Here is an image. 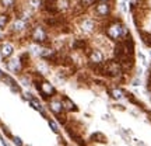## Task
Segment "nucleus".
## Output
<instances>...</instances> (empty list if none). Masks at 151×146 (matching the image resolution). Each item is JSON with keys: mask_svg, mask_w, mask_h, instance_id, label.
Instances as JSON below:
<instances>
[{"mask_svg": "<svg viewBox=\"0 0 151 146\" xmlns=\"http://www.w3.org/2000/svg\"><path fill=\"white\" fill-rule=\"evenodd\" d=\"M104 33H105V35H106L109 39H112L115 42L122 41L123 38H126L130 34L129 28L126 27L119 18H111V20H108V21L105 23Z\"/></svg>", "mask_w": 151, "mask_h": 146, "instance_id": "nucleus-1", "label": "nucleus"}, {"mask_svg": "<svg viewBox=\"0 0 151 146\" xmlns=\"http://www.w3.org/2000/svg\"><path fill=\"white\" fill-rule=\"evenodd\" d=\"M34 84H35V87H37V90L39 92V94L42 96L46 101H48L49 98L55 97V96H58V92H56V87L50 83V81L45 80L43 79L42 75H38L35 79H34Z\"/></svg>", "mask_w": 151, "mask_h": 146, "instance_id": "nucleus-2", "label": "nucleus"}, {"mask_svg": "<svg viewBox=\"0 0 151 146\" xmlns=\"http://www.w3.org/2000/svg\"><path fill=\"white\" fill-rule=\"evenodd\" d=\"M29 38L34 44L37 45H42V46H48L49 44V35H48V31L46 28L41 25V24H37L34 25L32 30L29 31Z\"/></svg>", "mask_w": 151, "mask_h": 146, "instance_id": "nucleus-3", "label": "nucleus"}, {"mask_svg": "<svg viewBox=\"0 0 151 146\" xmlns=\"http://www.w3.org/2000/svg\"><path fill=\"white\" fill-rule=\"evenodd\" d=\"M104 68H105V75L104 76H108L111 79H115L116 76L123 75V69H122L120 63H119L116 59L104 62Z\"/></svg>", "mask_w": 151, "mask_h": 146, "instance_id": "nucleus-4", "label": "nucleus"}, {"mask_svg": "<svg viewBox=\"0 0 151 146\" xmlns=\"http://www.w3.org/2000/svg\"><path fill=\"white\" fill-rule=\"evenodd\" d=\"M94 13H95V16L99 17V18H108L111 16V13H112V6L111 3H102V1H97L95 4H94Z\"/></svg>", "mask_w": 151, "mask_h": 146, "instance_id": "nucleus-5", "label": "nucleus"}, {"mask_svg": "<svg viewBox=\"0 0 151 146\" xmlns=\"http://www.w3.org/2000/svg\"><path fill=\"white\" fill-rule=\"evenodd\" d=\"M46 107L50 113L53 114V115H62V114L65 113V110H63V104H62V98H58L56 96L52 98H49L48 100V104H46Z\"/></svg>", "mask_w": 151, "mask_h": 146, "instance_id": "nucleus-6", "label": "nucleus"}, {"mask_svg": "<svg viewBox=\"0 0 151 146\" xmlns=\"http://www.w3.org/2000/svg\"><path fill=\"white\" fill-rule=\"evenodd\" d=\"M27 30H28V23L24 18H16L14 21L11 23V27H10L11 34L20 35V34L25 33Z\"/></svg>", "mask_w": 151, "mask_h": 146, "instance_id": "nucleus-7", "label": "nucleus"}, {"mask_svg": "<svg viewBox=\"0 0 151 146\" xmlns=\"http://www.w3.org/2000/svg\"><path fill=\"white\" fill-rule=\"evenodd\" d=\"M80 28H81L83 33L92 34L95 30H97V23H95V20H92L90 17H84V18L80 21Z\"/></svg>", "mask_w": 151, "mask_h": 146, "instance_id": "nucleus-8", "label": "nucleus"}, {"mask_svg": "<svg viewBox=\"0 0 151 146\" xmlns=\"http://www.w3.org/2000/svg\"><path fill=\"white\" fill-rule=\"evenodd\" d=\"M7 69L13 73H22V70L25 69V66L22 65V62L20 60V58H16V59H7V62H4Z\"/></svg>", "mask_w": 151, "mask_h": 146, "instance_id": "nucleus-9", "label": "nucleus"}, {"mask_svg": "<svg viewBox=\"0 0 151 146\" xmlns=\"http://www.w3.org/2000/svg\"><path fill=\"white\" fill-rule=\"evenodd\" d=\"M87 54H88V65H99V63L105 62L104 55L99 49H90Z\"/></svg>", "mask_w": 151, "mask_h": 146, "instance_id": "nucleus-10", "label": "nucleus"}, {"mask_svg": "<svg viewBox=\"0 0 151 146\" xmlns=\"http://www.w3.org/2000/svg\"><path fill=\"white\" fill-rule=\"evenodd\" d=\"M13 54H14V46H13L11 42L3 41V42L0 44V56H1L4 60L10 59L11 56H13Z\"/></svg>", "mask_w": 151, "mask_h": 146, "instance_id": "nucleus-11", "label": "nucleus"}, {"mask_svg": "<svg viewBox=\"0 0 151 146\" xmlns=\"http://www.w3.org/2000/svg\"><path fill=\"white\" fill-rule=\"evenodd\" d=\"M88 48V42L83 38H77V39H73L71 41V49L73 51H84V52H88L90 49Z\"/></svg>", "mask_w": 151, "mask_h": 146, "instance_id": "nucleus-12", "label": "nucleus"}, {"mask_svg": "<svg viewBox=\"0 0 151 146\" xmlns=\"http://www.w3.org/2000/svg\"><path fill=\"white\" fill-rule=\"evenodd\" d=\"M3 81H4V83H6V84H7L9 87H10L11 92H14V93H21V87H20V84H18V83H17V81L14 80V79H13L10 75H7V73H6V76L3 77Z\"/></svg>", "mask_w": 151, "mask_h": 146, "instance_id": "nucleus-13", "label": "nucleus"}, {"mask_svg": "<svg viewBox=\"0 0 151 146\" xmlns=\"http://www.w3.org/2000/svg\"><path fill=\"white\" fill-rule=\"evenodd\" d=\"M41 6L43 7V10L46 11V13H49L50 16L59 13V11H58V7H56V0H45V1H42Z\"/></svg>", "mask_w": 151, "mask_h": 146, "instance_id": "nucleus-14", "label": "nucleus"}, {"mask_svg": "<svg viewBox=\"0 0 151 146\" xmlns=\"http://www.w3.org/2000/svg\"><path fill=\"white\" fill-rule=\"evenodd\" d=\"M62 104H63L65 113H74V111H77V105H76V103L71 100L70 97H67V96L62 98Z\"/></svg>", "mask_w": 151, "mask_h": 146, "instance_id": "nucleus-15", "label": "nucleus"}, {"mask_svg": "<svg viewBox=\"0 0 151 146\" xmlns=\"http://www.w3.org/2000/svg\"><path fill=\"white\" fill-rule=\"evenodd\" d=\"M108 94L113 100H120V98H123L126 92H123V89H120V87L113 86V87H111V89H108Z\"/></svg>", "mask_w": 151, "mask_h": 146, "instance_id": "nucleus-16", "label": "nucleus"}, {"mask_svg": "<svg viewBox=\"0 0 151 146\" xmlns=\"http://www.w3.org/2000/svg\"><path fill=\"white\" fill-rule=\"evenodd\" d=\"M139 34H140L143 44L147 45L148 48H151V33H148V31H143V30H139Z\"/></svg>", "mask_w": 151, "mask_h": 146, "instance_id": "nucleus-17", "label": "nucleus"}, {"mask_svg": "<svg viewBox=\"0 0 151 146\" xmlns=\"http://www.w3.org/2000/svg\"><path fill=\"white\" fill-rule=\"evenodd\" d=\"M56 7H58V11H67L70 9V1L69 0H56Z\"/></svg>", "mask_w": 151, "mask_h": 146, "instance_id": "nucleus-18", "label": "nucleus"}, {"mask_svg": "<svg viewBox=\"0 0 151 146\" xmlns=\"http://www.w3.org/2000/svg\"><path fill=\"white\" fill-rule=\"evenodd\" d=\"M9 23H10V16L7 13H0V30L7 27Z\"/></svg>", "mask_w": 151, "mask_h": 146, "instance_id": "nucleus-19", "label": "nucleus"}, {"mask_svg": "<svg viewBox=\"0 0 151 146\" xmlns=\"http://www.w3.org/2000/svg\"><path fill=\"white\" fill-rule=\"evenodd\" d=\"M92 142H105V135L101 134V132H95V134H92L91 138H90Z\"/></svg>", "mask_w": 151, "mask_h": 146, "instance_id": "nucleus-20", "label": "nucleus"}, {"mask_svg": "<svg viewBox=\"0 0 151 146\" xmlns=\"http://www.w3.org/2000/svg\"><path fill=\"white\" fill-rule=\"evenodd\" d=\"M17 0H0V4L3 6L4 9H13L16 6Z\"/></svg>", "mask_w": 151, "mask_h": 146, "instance_id": "nucleus-21", "label": "nucleus"}, {"mask_svg": "<svg viewBox=\"0 0 151 146\" xmlns=\"http://www.w3.org/2000/svg\"><path fill=\"white\" fill-rule=\"evenodd\" d=\"M48 125H49V128L53 131V132L59 134V125H58V122H56V121H53L52 118H48Z\"/></svg>", "mask_w": 151, "mask_h": 146, "instance_id": "nucleus-22", "label": "nucleus"}, {"mask_svg": "<svg viewBox=\"0 0 151 146\" xmlns=\"http://www.w3.org/2000/svg\"><path fill=\"white\" fill-rule=\"evenodd\" d=\"M78 3H80L84 9H88V7H92V6L97 3V0H78Z\"/></svg>", "mask_w": 151, "mask_h": 146, "instance_id": "nucleus-23", "label": "nucleus"}, {"mask_svg": "<svg viewBox=\"0 0 151 146\" xmlns=\"http://www.w3.org/2000/svg\"><path fill=\"white\" fill-rule=\"evenodd\" d=\"M11 139H13V142H14V145L24 146V143H22V141H21V138H18V136H11Z\"/></svg>", "mask_w": 151, "mask_h": 146, "instance_id": "nucleus-24", "label": "nucleus"}, {"mask_svg": "<svg viewBox=\"0 0 151 146\" xmlns=\"http://www.w3.org/2000/svg\"><path fill=\"white\" fill-rule=\"evenodd\" d=\"M58 121H59L60 124H66V122H67V117L63 115V114H62V115H58Z\"/></svg>", "mask_w": 151, "mask_h": 146, "instance_id": "nucleus-25", "label": "nucleus"}, {"mask_svg": "<svg viewBox=\"0 0 151 146\" xmlns=\"http://www.w3.org/2000/svg\"><path fill=\"white\" fill-rule=\"evenodd\" d=\"M4 39V34H3V30H0V42H3Z\"/></svg>", "mask_w": 151, "mask_h": 146, "instance_id": "nucleus-26", "label": "nucleus"}, {"mask_svg": "<svg viewBox=\"0 0 151 146\" xmlns=\"http://www.w3.org/2000/svg\"><path fill=\"white\" fill-rule=\"evenodd\" d=\"M4 76H6V73L1 70V69H0V80H3V77H4Z\"/></svg>", "mask_w": 151, "mask_h": 146, "instance_id": "nucleus-27", "label": "nucleus"}, {"mask_svg": "<svg viewBox=\"0 0 151 146\" xmlns=\"http://www.w3.org/2000/svg\"><path fill=\"white\" fill-rule=\"evenodd\" d=\"M147 117H148V121L151 122V111H147Z\"/></svg>", "mask_w": 151, "mask_h": 146, "instance_id": "nucleus-28", "label": "nucleus"}, {"mask_svg": "<svg viewBox=\"0 0 151 146\" xmlns=\"http://www.w3.org/2000/svg\"><path fill=\"white\" fill-rule=\"evenodd\" d=\"M97 1H102V3H109L111 0H97Z\"/></svg>", "mask_w": 151, "mask_h": 146, "instance_id": "nucleus-29", "label": "nucleus"}, {"mask_svg": "<svg viewBox=\"0 0 151 146\" xmlns=\"http://www.w3.org/2000/svg\"><path fill=\"white\" fill-rule=\"evenodd\" d=\"M1 143H3V146H9V145H7V142H6V141H1Z\"/></svg>", "mask_w": 151, "mask_h": 146, "instance_id": "nucleus-30", "label": "nucleus"}, {"mask_svg": "<svg viewBox=\"0 0 151 146\" xmlns=\"http://www.w3.org/2000/svg\"><path fill=\"white\" fill-rule=\"evenodd\" d=\"M148 72H150V73H151V63H150V69H148Z\"/></svg>", "mask_w": 151, "mask_h": 146, "instance_id": "nucleus-31", "label": "nucleus"}, {"mask_svg": "<svg viewBox=\"0 0 151 146\" xmlns=\"http://www.w3.org/2000/svg\"><path fill=\"white\" fill-rule=\"evenodd\" d=\"M24 146H29V145H24Z\"/></svg>", "mask_w": 151, "mask_h": 146, "instance_id": "nucleus-32", "label": "nucleus"}, {"mask_svg": "<svg viewBox=\"0 0 151 146\" xmlns=\"http://www.w3.org/2000/svg\"><path fill=\"white\" fill-rule=\"evenodd\" d=\"M150 56H151V51H150Z\"/></svg>", "mask_w": 151, "mask_h": 146, "instance_id": "nucleus-33", "label": "nucleus"}, {"mask_svg": "<svg viewBox=\"0 0 151 146\" xmlns=\"http://www.w3.org/2000/svg\"><path fill=\"white\" fill-rule=\"evenodd\" d=\"M0 125H1V122H0Z\"/></svg>", "mask_w": 151, "mask_h": 146, "instance_id": "nucleus-34", "label": "nucleus"}]
</instances>
